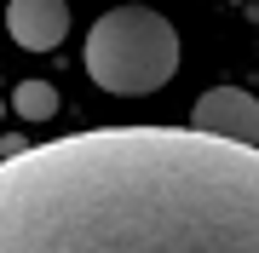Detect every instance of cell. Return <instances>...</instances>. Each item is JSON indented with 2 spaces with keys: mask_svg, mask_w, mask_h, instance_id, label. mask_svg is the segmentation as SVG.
<instances>
[{
  "mask_svg": "<svg viewBox=\"0 0 259 253\" xmlns=\"http://www.w3.org/2000/svg\"><path fill=\"white\" fill-rule=\"evenodd\" d=\"M12 115H23V121H52L58 115V86L52 81H18L12 86Z\"/></svg>",
  "mask_w": 259,
  "mask_h": 253,
  "instance_id": "5",
  "label": "cell"
},
{
  "mask_svg": "<svg viewBox=\"0 0 259 253\" xmlns=\"http://www.w3.org/2000/svg\"><path fill=\"white\" fill-rule=\"evenodd\" d=\"M0 121H6V98H0Z\"/></svg>",
  "mask_w": 259,
  "mask_h": 253,
  "instance_id": "6",
  "label": "cell"
},
{
  "mask_svg": "<svg viewBox=\"0 0 259 253\" xmlns=\"http://www.w3.org/2000/svg\"><path fill=\"white\" fill-rule=\"evenodd\" d=\"M190 127L213 132V138H231V144H259V98L242 92V86H213V92L196 98Z\"/></svg>",
  "mask_w": 259,
  "mask_h": 253,
  "instance_id": "3",
  "label": "cell"
},
{
  "mask_svg": "<svg viewBox=\"0 0 259 253\" xmlns=\"http://www.w3.org/2000/svg\"><path fill=\"white\" fill-rule=\"evenodd\" d=\"M6 35L23 52H52L69 35V0H12L6 6Z\"/></svg>",
  "mask_w": 259,
  "mask_h": 253,
  "instance_id": "4",
  "label": "cell"
},
{
  "mask_svg": "<svg viewBox=\"0 0 259 253\" xmlns=\"http://www.w3.org/2000/svg\"><path fill=\"white\" fill-rule=\"evenodd\" d=\"M81 64L87 81L104 86L110 98H144L179 75V35L150 0H115L87 29Z\"/></svg>",
  "mask_w": 259,
  "mask_h": 253,
  "instance_id": "2",
  "label": "cell"
},
{
  "mask_svg": "<svg viewBox=\"0 0 259 253\" xmlns=\"http://www.w3.org/2000/svg\"><path fill=\"white\" fill-rule=\"evenodd\" d=\"M0 253H259V144L104 127L6 150Z\"/></svg>",
  "mask_w": 259,
  "mask_h": 253,
  "instance_id": "1",
  "label": "cell"
}]
</instances>
